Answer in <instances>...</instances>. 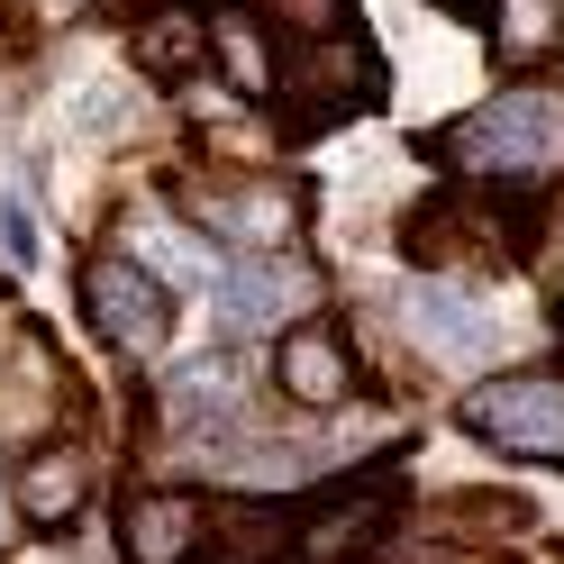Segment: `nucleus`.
I'll return each instance as SVG.
<instances>
[{
	"label": "nucleus",
	"instance_id": "f3484780",
	"mask_svg": "<svg viewBox=\"0 0 564 564\" xmlns=\"http://www.w3.org/2000/svg\"><path fill=\"white\" fill-rule=\"evenodd\" d=\"M0 528H10V519H0Z\"/></svg>",
	"mask_w": 564,
	"mask_h": 564
},
{
	"label": "nucleus",
	"instance_id": "20e7f679",
	"mask_svg": "<svg viewBox=\"0 0 564 564\" xmlns=\"http://www.w3.org/2000/svg\"><path fill=\"white\" fill-rule=\"evenodd\" d=\"M83 310H91V328L110 337L119 356H155L173 337V292L137 256H91L83 264Z\"/></svg>",
	"mask_w": 564,
	"mask_h": 564
},
{
	"label": "nucleus",
	"instance_id": "f8f14e48",
	"mask_svg": "<svg viewBox=\"0 0 564 564\" xmlns=\"http://www.w3.org/2000/svg\"><path fill=\"white\" fill-rule=\"evenodd\" d=\"M264 19L282 37H328V28H356L346 19V0H264Z\"/></svg>",
	"mask_w": 564,
	"mask_h": 564
},
{
	"label": "nucleus",
	"instance_id": "f257e3e1",
	"mask_svg": "<svg viewBox=\"0 0 564 564\" xmlns=\"http://www.w3.org/2000/svg\"><path fill=\"white\" fill-rule=\"evenodd\" d=\"M446 155L482 173V183H528V173H546L564 164V91H501V100H482L474 119H455L446 128Z\"/></svg>",
	"mask_w": 564,
	"mask_h": 564
},
{
	"label": "nucleus",
	"instance_id": "423d86ee",
	"mask_svg": "<svg viewBox=\"0 0 564 564\" xmlns=\"http://www.w3.org/2000/svg\"><path fill=\"white\" fill-rule=\"evenodd\" d=\"M273 382L310 410H337V401H356V346L337 337V319H301L273 346Z\"/></svg>",
	"mask_w": 564,
	"mask_h": 564
},
{
	"label": "nucleus",
	"instance_id": "4468645a",
	"mask_svg": "<svg viewBox=\"0 0 564 564\" xmlns=\"http://www.w3.org/2000/svg\"><path fill=\"white\" fill-rule=\"evenodd\" d=\"M110 10H128V19H137V10H155V0H110Z\"/></svg>",
	"mask_w": 564,
	"mask_h": 564
},
{
	"label": "nucleus",
	"instance_id": "f03ea898",
	"mask_svg": "<svg viewBox=\"0 0 564 564\" xmlns=\"http://www.w3.org/2000/svg\"><path fill=\"white\" fill-rule=\"evenodd\" d=\"M373 91H382V64H373V46L356 37V28L301 37L292 64H273V100H301L292 128H328V119H346V110H365Z\"/></svg>",
	"mask_w": 564,
	"mask_h": 564
},
{
	"label": "nucleus",
	"instance_id": "9d476101",
	"mask_svg": "<svg viewBox=\"0 0 564 564\" xmlns=\"http://www.w3.org/2000/svg\"><path fill=\"white\" fill-rule=\"evenodd\" d=\"M128 46H137V64H147V74H164V83H173V74H192V64L209 55V28L155 0V10H137V37H128Z\"/></svg>",
	"mask_w": 564,
	"mask_h": 564
},
{
	"label": "nucleus",
	"instance_id": "7ed1b4c3",
	"mask_svg": "<svg viewBox=\"0 0 564 564\" xmlns=\"http://www.w3.org/2000/svg\"><path fill=\"white\" fill-rule=\"evenodd\" d=\"M465 429L501 455H555L564 465V373H501L465 401Z\"/></svg>",
	"mask_w": 564,
	"mask_h": 564
},
{
	"label": "nucleus",
	"instance_id": "2eb2a0df",
	"mask_svg": "<svg viewBox=\"0 0 564 564\" xmlns=\"http://www.w3.org/2000/svg\"><path fill=\"white\" fill-rule=\"evenodd\" d=\"M446 10H482V0H446Z\"/></svg>",
	"mask_w": 564,
	"mask_h": 564
},
{
	"label": "nucleus",
	"instance_id": "1a4fd4ad",
	"mask_svg": "<svg viewBox=\"0 0 564 564\" xmlns=\"http://www.w3.org/2000/svg\"><path fill=\"white\" fill-rule=\"evenodd\" d=\"M401 319H410V337L429 346V356H446V365L491 356V319H482V301H474V292H455V282H410Z\"/></svg>",
	"mask_w": 564,
	"mask_h": 564
},
{
	"label": "nucleus",
	"instance_id": "39448f33",
	"mask_svg": "<svg viewBox=\"0 0 564 564\" xmlns=\"http://www.w3.org/2000/svg\"><path fill=\"white\" fill-rule=\"evenodd\" d=\"M392 510H401V482L392 474H346L319 510H301L292 519V564H346V555H365L382 528H392Z\"/></svg>",
	"mask_w": 564,
	"mask_h": 564
},
{
	"label": "nucleus",
	"instance_id": "6e6552de",
	"mask_svg": "<svg viewBox=\"0 0 564 564\" xmlns=\"http://www.w3.org/2000/svg\"><path fill=\"white\" fill-rule=\"evenodd\" d=\"M310 292V282L273 256V246H246V256L219 273V319H228V337H264V328H282V310H292Z\"/></svg>",
	"mask_w": 564,
	"mask_h": 564
},
{
	"label": "nucleus",
	"instance_id": "dca6fc26",
	"mask_svg": "<svg viewBox=\"0 0 564 564\" xmlns=\"http://www.w3.org/2000/svg\"><path fill=\"white\" fill-rule=\"evenodd\" d=\"M46 10H64V0H46Z\"/></svg>",
	"mask_w": 564,
	"mask_h": 564
},
{
	"label": "nucleus",
	"instance_id": "0eeeda50",
	"mask_svg": "<svg viewBox=\"0 0 564 564\" xmlns=\"http://www.w3.org/2000/svg\"><path fill=\"white\" fill-rule=\"evenodd\" d=\"M119 546H128V564H192L209 546V510L192 491H137L119 510Z\"/></svg>",
	"mask_w": 564,
	"mask_h": 564
},
{
	"label": "nucleus",
	"instance_id": "ddd939ff",
	"mask_svg": "<svg viewBox=\"0 0 564 564\" xmlns=\"http://www.w3.org/2000/svg\"><path fill=\"white\" fill-rule=\"evenodd\" d=\"M0 237H10V256H19V264L37 256V219H28V200H10V219H0Z\"/></svg>",
	"mask_w": 564,
	"mask_h": 564
},
{
	"label": "nucleus",
	"instance_id": "9b49d317",
	"mask_svg": "<svg viewBox=\"0 0 564 564\" xmlns=\"http://www.w3.org/2000/svg\"><path fill=\"white\" fill-rule=\"evenodd\" d=\"M83 501H91V465H83V455H37V465H19V510L28 519L64 528Z\"/></svg>",
	"mask_w": 564,
	"mask_h": 564
}]
</instances>
